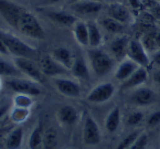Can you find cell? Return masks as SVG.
<instances>
[{"label":"cell","mask_w":160,"mask_h":149,"mask_svg":"<svg viewBox=\"0 0 160 149\" xmlns=\"http://www.w3.org/2000/svg\"><path fill=\"white\" fill-rule=\"evenodd\" d=\"M86 57L91 72L97 77H105L115 69V59L101 47H90Z\"/></svg>","instance_id":"1"},{"label":"cell","mask_w":160,"mask_h":149,"mask_svg":"<svg viewBox=\"0 0 160 149\" xmlns=\"http://www.w3.org/2000/svg\"><path fill=\"white\" fill-rule=\"evenodd\" d=\"M0 38L6 43L10 54L14 55V57H27V59L34 60L38 57V50L23 42L18 37L10 34L7 32L0 31Z\"/></svg>","instance_id":"2"},{"label":"cell","mask_w":160,"mask_h":149,"mask_svg":"<svg viewBox=\"0 0 160 149\" xmlns=\"http://www.w3.org/2000/svg\"><path fill=\"white\" fill-rule=\"evenodd\" d=\"M18 30L22 34L31 39H35V40H44L45 38L44 29L39 22L38 18L32 12L28 11L26 8H24L21 18H20Z\"/></svg>","instance_id":"3"},{"label":"cell","mask_w":160,"mask_h":149,"mask_svg":"<svg viewBox=\"0 0 160 149\" xmlns=\"http://www.w3.org/2000/svg\"><path fill=\"white\" fill-rule=\"evenodd\" d=\"M82 142L87 147L97 146L102 142L101 128L91 114H86L83 121Z\"/></svg>","instance_id":"4"},{"label":"cell","mask_w":160,"mask_h":149,"mask_svg":"<svg viewBox=\"0 0 160 149\" xmlns=\"http://www.w3.org/2000/svg\"><path fill=\"white\" fill-rule=\"evenodd\" d=\"M5 84L8 88L13 91L17 94H26L30 96H38L42 93L39 87L38 83L31 80H26L21 77H10L6 78Z\"/></svg>","instance_id":"5"},{"label":"cell","mask_w":160,"mask_h":149,"mask_svg":"<svg viewBox=\"0 0 160 149\" xmlns=\"http://www.w3.org/2000/svg\"><path fill=\"white\" fill-rule=\"evenodd\" d=\"M23 10V7L13 2L11 0H0V17L11 28L18 30L20 18H21Z\"/></svg>","instance_id":"6"},{"label":"cell","mask_w":160,"mask_h":149,"mask_svg":"<svg viewBox=\"0 0 160 149\" xmlns=\"http://www.w3.org/2000/svg\"><path fill=\"white\" fill-rule=\"evenodd\" d=\"M13 63L19 69V71L29 80L34 81L37 83L44 82V75L41 72L39 63H35L34 60L27 59V57H14Z\"/></svg>","instance_id":"7"},{"label":"cell","mask_w":160,"mask_h":149,"mask_svg":"<svg viewBox=\"0 0 160 149\" xmlns=\"http://www.w3.org/2000/svg\"><path fill=\"white\" fill-rule=\"evenodd\" d=\"M115 86L111 82H103L95 85L86 95V101L91 104H103L108 102L115 94Z\"/></svg>","instance_id":"8"},{"label":"cell","mask_w":160,"mask_h":149,"mask_svg":"<svg viewBox=\"0 0 160 149\" xmlns=\"http://www.w3.org/2000/svg\"><path fill=\"white\" fill-rule=\"evenodd\" d=\"M39 66H40L41 72L44 76L49 77H59L64 76L68 74V70L64 67L62 64H60L51 54H43L39 57Z\"/></svg>","instance_id":"9"},{"label":"cell","mask_w":160,"mask_h":149,"mask_svg":"<svg viewBox=\"0 0 160 149\" xmlns=\"http://www.w3.org/2000/svg\"><path fill=\"white\" fill-rule=\"evenodd\" d=\"M127 57L141 67H148L151 63L150 54L147 52L140 40L130 39L127 50Z\"/></svg>","instance_id":"10"},{"label":"cell","mask_w":160,"mask_h":149,"mask_svg":"<svg viewBox=\"0 0 160 149\" xmlns=\"http://www.w3.org/2000/svg\"><path fill=\"white\" fill-rule=\"evenodd\" d=\"M52 83L57 91L65 97H71V98H76L82 93L80 83L76 82L75 80L65 77V76H59V77L52 78Z\"/></svg>","instance_id":"11"},{"label":"cell","mask_w":160,"mask_h":149,"mask_svg":"<svg viewBox=\"0 0 160 149\" xmlns=\"http://www.w3.org/2000/svg\"><path fill=\"white\" fill-rule=\"evenodd\" d=\"M157 101V94L153 90L147 86H140L132 90L130 94V102L138 107H147Z\"/></svg>","instance_id":"12"},{"label":"cell","mask_w":160,"mask_h":149,"mask_svg":"<svg viewBox=\"0 0 160 149\" xmlns=\"http://www.w3.org/2000/svg\"><path fill=\"white\" fill-rule=\"evenodd\" d=\"M130 39L127 36H119L114 38L109 43V54L115 59L116 62H120L127 57V50Z\"/></svg>","instance_id":"13"},{"label":"cell","mask_w":160,"mask_h":149,"mask_svg":"<svg viewBox=\"0 0 160 149\" xmlns=\"http://www.w3.org/2000/svg\"><path fill=\"white\" fill-rule=\"evenodd\" d=\"M70 9L81 16H95L103 9V3L97 0H82L70 5Z\"/></svg>","instance_id":"14"},{"label":"cell","mask_w":160,"mask_h":149,"mask_svg":"<svg viewBox=\"0 0 160 149\" xmlns=\"http://www.w3.org/2000/svg\"><path fill=\"white\" fill-rule=\"evenodd\" d=\"M148 76L149 75H148V71H147V67L139 66L129 78H127L125 82L120 83V88L122 91H132L135 88L140 87V86H142L147 82Z\"/></svg>","instance_id":"15"},{"label":"cell","mask_w":160,"mask_h":149,"mask_svg":"<svg viewBox=\"0 0 160 149\" xmlns=\"http://www.w3.org/2000/svg\"><path fill=\"white\" fill-rule=\"evenodd\" d=\"M58 121L61 125L65 127L74 126L80 119V113L72 105H63L57 112Z\"/></svg>","instance_id":"16"},{"label":"cell","mask_w":160,"mask_h":149,"mask_svg":"<svg viewBox=\"0 0 160 149\" xmlns=\"http://www.w3.org/2000/svg\"><path fill=\"white\" fill-rule=\"evenodd\" d=\"M138 67L139 66L137 65L135 62H132V60L126 57L125 60L120 61L119 63H118V65L116 66L114 75H115V78L118 82L122 83V82H125L127 78H129Z\"/></svg>","instance_id":"17"},{"label":"cell","mask_w":160,"mask_h":149,"mask_svg":"<svg viewBox=\"0 0 160 149\" xmlns=\"http://www.w3.org/2000/svg\"><path fill=\"white\" fill-rule=\"evenodd\" d=\"M107 16L122 24H127L132 20V13L126 6L122 3H111L107 7Z\"/></svg>","instance_id":"18"},{"label":"cell","mask_w":160,"mask_h":149,"mask_svg":"<svg viewBox=\"0 0 160 149\" xmlns=\"http://www.w3.org/2000/svg\"><path fill=\"white\" fill-rule=\"evenodd\" d=\"M71 72L74 77L81 81H88L91 77V69L88 62L83 57H75Z\"/></svg>","instance_id":"19"},{"label":"cell","mask_w":160,"mask_h":149,"mask_svg":"<svg viewBox=\"0 0 160 149\" xmlns=\"http://www.w3.org/2000/svg\"><path fill=\"white\" fill-rule=\"evenodd\" d=\"M51 55L54 57L60 64H62L64 67H66L68 71H71L72 65H73V63H74V60H75V57H74L73 52H72L68 47H55L51 52Z\"/></svg>","instance_id":"20"},{"label":"cell","mask_w":160,"mask_h":149,"mask_svg":"<svg viewBox=\"0 0 160 149\" xmlns=\"http://www.w3.org/2000/svg\"><path fill=\"white\" fill-rule=\"evenodd\" d=\"M122 124V111L118 106H115L108 112L104 121L106 132L108 134H115Z\"/></svg>","instance_id":"21"},{"label":"cell","mask_w":160,"mask_h":149,"mask_svg":"<svg viewBox=\"0 0 160 149\" xmlns=\"http://www.w3.org/2000/svg\"><path fill=\"white\" fill-rule=\"evenodd\" d=\"M45 16L51 21L64 27H73L78 21L74 14L66 11H45Z\"/></svg>","instance_id":"22"},{"label":"cell","mask_w":160,"mask_h":149,"mask_svg":"<svg viewBox=\"0 0 160 149\" xmlns=\"http://www.w3.org/2000/svg\"><path fill=\"white\" fill-rule=\"evenodd\" d=\"M43 135H44V128L43 124L39 122L31 130L28 138L29 149H43Z\"/></svg>","instance_id":"23"},{"label":"cell","mask_w":160,"mask_h":149,"mask_svg":"<svg viewBox=\"0 0 160 149\" xmlns=\"http://www.w3.org/2000/svg\"><path fill=\"white\" fill-rule=\"evenodd\" d=\"M73 36L81 47H88V27L84 21H78L73 26Z\"/></svg>","instance_id":"24"},{"label":"cell","mask_w":160,"mask_h":149,"mask_svg":"<svg viewBox=\"0 0 160 149\" xmlns=\"http://www.w3.org/2000/svg\"><path fill=\"white\" fill-rule=\"evenodd\" d=\"M22 142H23V129L21 127H16L7 135L5 146L7 149H20Z\"/></svg>","instance_id":"25"},{"label":"cell","mask_w":160,"mask_h":149,"mask_svg":"<svg viewBox=\"0 0 160 149\" xmlns=\"http://www.w3.org/2000/svg\"><path fill=\"white\" fill-rule=\"evenodd\" d=\"M88 27V47H99L103 43V33L99 28V24L95 22H87Z\"/></svg>","instance_id":"26"},{"label":"cell","mask_w":160,"mask_h":149,"mask_svg":"<svg viewBox=\"0 0 160 149\" xmlns=\"http://www.w3.org/2000/svg\"><path fill=\"white\" fill-rule=\"evenodd\" d=\"M99 27L104 29L105 31L109 33H113V34H119L124 31L125 29V24L120 23V22L116 21L115 19L111 18V17L106 16L104 18H102L99 20Z\"/></svg>","instance_id":"27"},{"label":"cell","mask_w":160,"mask_h":149,"mask_svg":"<svg viewBox=\"0 0 160 149\" xmlns=\"http://www.w3.org/2000/svg\"><path fill=\"white\" fill-rule=\"evenodd\" d=\"M22 73L16 66L14 63H10L9 61L0 57V77H21Z\"/></svg>","instance_id":"28"},{"label":"cell","mask_w":160,"mask_h":149,"mask_svg":"<svg viewBox=\"0 0 160 149\" xmlns=\"http://www.w3.org/2000/svg\"><path fill=\"white\" fill-rule=\"evenodd\" d=\"M59 144V135L53 127L44 130L43 135V149H55Z\"/></svg>","instance_id":"29"},{"label":"cell","mask_w":160,"mask_h":149,"mask_svg":"<svg viewBox=\"0 0 160 149\" xmlns=\"http://www.w3.org/2000/svg\"><path fill=\"white\" fill-rule=\"evenodd\" d=\"M29 115H30V109L29 108H21V107L16 106H12L11 111L9 113L11 122L16 124H21L26 122L28 119Z\"/></svg>","instance_id":"30"},{"label":"cell","mask_w":160,"mask_h":149,"mask_svg":"<svg viewBox=\"0 0 160 149\" xmlns=\"http://www.w3.org/2000/svg\"><path fill=\"white\" fill-rule=\"evenodd\" d=\"M141 134H142V130H140V129L132 130V132H128L122 139H120V142L117 144L115 149H128L137 139H138V137Z\"/></svg>","instance_id":"31"},{"label":"cell","mask_w":160,"mask_h":149,"mask_svg":"<svg viewBox=\"0 0 160 149\" xmlns=\"http://www.w3.org/2000/svg\"><path fill=\"white\" fill-rule=\"evenodd\" d=\"M33 105L32 96L26 94H17L12 99V106L21 107V108H29Z\"/></svg>","instance_id":"32"},{"label":"cell","mask_w":160,"mask_h":149,"mask_svg":"<svg viewBox=\"0 0 160 149\" xmlns=\"http://www.w3.org/2000/svg\"><path fill=\"white\" fill-rule=\"evenodd\" d=\"M140 41L149 54H152L153 52L158 51V47H157V43H156V38H155V32L145 34V36L141 38Z\"/></svg>","instance_id":"33"},{"label":"cell","mask_w":160,"mask_h":149,"mask_svg":"<svg viewBox=\"0 0 160 149\" xmlns=\"http://www.w3.org/2000/svg\"><path fill=\"white\" fill-rule=\"evenodd\" d=\"M145 114L141 111H135L128 115L127 119H126V124L129 127H137L140 125L142 122H145Z\"/></svg>","instance_id":"34"},{"label":"cell","mask_w":160,"mask_h":149,"mask_svg":"<svg viewBox=\"0 0 160 149\" xmlns=\"http://www.w3.org/2000/svg\"><path fill=\"white\" fill-rule=\"evenodd\" d=\"M145 123H146V126L148 128L157 127L160 124V109L149 114V115L147 116V118L145 119Z\"/></svg>","instance_id":"35"},{"label":"cell","mask_w":160,"mask_h":149,"mask_svg":"<svg viewBox=\"0 0 160 149\" xmlns=\"http://www.w3.org/2000/svg\"><path fill=\"white\" fill-rule=\"evenodd\" d=\"M148 142H149L148 135H147L145 132H142V134L139 136L138 139H137L128 149H146L147 146H148Z\"/></svg>","instance_id":"36"},{"label":"cell","mask_w":160,"mask_h":149,"mask_svg":"<svg viewBox=\"0 0 160 149\" xmlns=\"http://www.w3.org/2000/svg\"><path fill=\"white\" fill-rule=\"evenodd\" d=\"M151 62L157 66V69H160V50L153 52L152 54H150Z\"/></svg>","instance_id":"37"},{"label":"cell","mask_w":160,"mask_h":149,"mask_svg":"<svg viewBox=\"0 0 160 149\" xmlns=\"http://www.w3.org/2000/svg\"><path fill=\"white\" fill-rule=\"evenodd\" d=\"M11 105L10 104H2L0 105V119L3 118L7 114L10 113V111H11Z\"/></svg>","instance_id":"38"},{"label":"cell","mask_w":160,"mask_h":149,"mask_svg":"<svg viewBox=\"0 0 160 149\" xmlns=\"http://www.w3.org/2000/svg\"><path fill=\"white\" fill-rule=\"evenodd\" d=\"M0 55H3V57H8V55H10L9 50H8L7 45H6V43L3 42L1 38H0Z\"/></svg>","instance_id":"39"},{"label":"cell","mask_w":160,"mask_h":149,"mask_svg":"<svg viewBox=\"0 0 160 149\" xmlns=\"http://www.w3.org/2000/svg\"><path fill=\"white\" fill-rule=\"evenodd\" d=\"M152 80H153V82L157 84V86L160 87V69H157L152 73Z\"/></svg>","instance_id":"40"},{"label":"cell","mask_w":160,"mask_h":149,"mask_svg":"<svg viewBox=\"0 0 160 149\" xmlns=\"http://www.w3.org/2000/svg\"><path fill=\"white\" fill-rule=\"evenodd\" d=\"M60 1H63V0H41L43 5H55Z\"/></svg>","instance_id":"41"},{"label":"cell","mask_w":160,"mask_h":149,"mask_svg":"<svg viewBox=\"0 0 160 149\" xmlns=\"http://www.w3.org/2000/svg\"><path fill=\"white\" fill-rule=\"evenodd\" d=\"M155 38H156V43H157L158 50H160V30L158 32H155Z\"/></svg>","instance_id":"42"},{"label":"cell","mask_w":160,"mask_h":149,"mask_svg":"<svg viewBox=\"0 0 160 149\" xmlns=\"http://www.w3.org/2000/svg\"><path fill=\"white\" fill-rule=\"evenodd\" d=\"M68 3L70 5H72V3H75V2H78V1H82V0H68Z\"/></svg>","instance_id":"43"},{"label":"cell","mask_w":160,"mask_h":149,"mask_svg":"<svg viewBox=\"0 0 160 149\" xmlns=\"http://www.w3.org/2000/svg\"><path fill=\"white\" fill-rule=\"evenodd\" d=\"M158 27H159V29H160V19L158 20Z\"/></svg>","instance_id":"44"},{"label":"cell","mask_w":160,"mask_h":149,"mask_svg":"<svg viewBox=\"0 0 160 149\" xmlns=\"http://www.w3.org/2000/svg\"><path fill=\"white\" fill-rule=\"evenodd\" d=\"M1 87H2V83H1V81H0V90H1Z\"/></svg>","instance_id":"45"}]
</instances>
